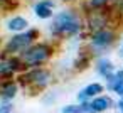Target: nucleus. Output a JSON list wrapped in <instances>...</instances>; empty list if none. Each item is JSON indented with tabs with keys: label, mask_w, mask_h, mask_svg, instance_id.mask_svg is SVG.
<instances>
[{
	"label": "nucleus",
	"mask_w": 123,
	"mask_h": 113,
	"mask_svg": "<svg viewBox=\"0 0 123 113\" xmlns=\"http://www.w3.org/2000/svg\"><path fill=\"white\" fill-rule=\"evenodd\" d=\"M103 84L101 83H91V84H88L84 89H81L79 91V94H78V98L81 100V101H86V100H91V98H96V96H99L101 93H103Z\"/></svg>",
	"instance_id": "5"
},
{
	"label": "nucleus",
	"mask_w": 123,
	"mask_h": 113,
	"mask_svg": "<svg viewBox=\"0 0 123 113\" xmlns=\"http://www.w3.org/2000/svg\"><path fill=\"white\" fill-rule=\"evenodd\" d=\"M121 56H123V39H121Z\"/></svg>",
	"instance_id": "18"
},
{
	"label": "nucleus",
	"mask_w": 123,
	"mask_h": 113,
	"mask_svg": "<svg viewBox=\"0 0 123 113\" xmlns=\"http://www.w3.org/2000/svg\"><path fill=\"white\" fill-rule=\"evenodd\" d=\"M29 78H32L36 83H46L47 79H49V73L47 71H34L32 74H29Z\"/></svg>",
	"instance_id": "10"
},
{
	"label": "nucleus",
	"mask_w": 123,
	"mask_h": 113,
	"mask_svg": "<svg viewBox=\"0 0 123 113\" xmlns=\"http://www.w3.org/2000/svg\"><path fill=\"white\" fill-rule=\"evenodd\" d=\"M25 25H27V20L22 19V17H15V19H12L9 22V29L10 31H22V29H25Z\"/></svg>",
	"instance_id": "9"
},
{
	"label": "nucleus",
	"mask_w": 123,
	"mask_h": 113,
	"mask_svg": "<svg viewBox=\"0 0 123 113\" xmlns=\"http://www.w3.org/2000/svg\"><path fill=\"white\" fill-rule=\"evenodd\" d=\"M15 91H17L15 84H9V86H5V89H4V96H5V98H10V96L15 94Z\"/></svg>",
	"instance_id": "14"
},
{
	"label": "nucleus",
	"mask_w": 123,
	"mask_h": 113,
	"mask_svg": "<svg viewBox=\"0 0 123 113\" xmlns=\"http://www.w3.org/2000/svg\"><path fill=\"white\" fill-rule=\"evenodd\" d=\"M54 29L62 34H76L81 29V20L73 10H64L56 17Z\"/></svg>",
	"instance_id": "1"
},
{
	"label": "nucleus",
	"mask_w": 123,
	"mask_h": 113,
	"mask_svg": "<svg viewBox=\"0 0 123 113\" xmlns=\"http://www.w3.org/2000/svg\"><path fill=\"white\" fill-rule=\"evenodd\" d=\"M86 108V113H101L113 106V101L110 96H96L91 100V103H83Z\"/></svg>",
	"instance_id": "4"
},
{
	"label": "nucleus",
	"mask_w": 123,
	"mask_h": 113,
	"mask_svg": "<svg viewBox=\"0 0 123 113\" xmlns=\"http://www.w3.org/2000/svg\"><path fill=\"white\" fill-rule=\"evenodd\" d=\"M15 63H4V64H0V74H5V73H10L12 69H15Z\"/></svg>",
	"instance_id": "12"
},
{
	"label": "nucleus",
	"mask_w": 123,
	"mask_h": 113,
	"mask_svg": "<svg viewBox=\"0 0 123 113\" xmlns=\"http://www.w3.org/2000/svg\"><path fill=\"white\" fill-rule=\"evenodd\" d=\"M113 91H115V93H116V94H118L120 98H123V78H121V79H120V81H118V83L115 84Z\"/></svg>",
	"instance_id": "15"
},
{
	"label": "nucleus",
	"mask_w": 123,
	"mask_h": 113,
	"mask_svg": "<svg viewBox=\"0 0 123 113\" xmlns=\"http://www.w3.org/2000/svg\"><path fill=\"white\" fill-rule=\"evenodd\" d=\"M118 110H120V113H123V98L118 101Z\"/></svg>",
	"instance_id": "17"
},
{
	"label": "nucleus",
	"mask_w": 123,
	"mask_h": 113,
	"mask_svg": "<svg viewBox=\"0 0 123 113\" xmlns=\"http://www.w3.org/2000/svg\"><path fill=\"white\" fill-rule=\"evenodd\" d=\"M110 2H111V0H89V5H91L93 9H103V7H106Z\"/></svg>",
	"instance_id": "13"
},
{
	"label": "nucleus",
	"mask_w": 123,
	"mask_h": 113,
	"mask_svg": "<svg viewBox=\"0 0 123 113\" xmlns=\"http://www.w3.org/2000/svg\"><path fill=\"white\" fill-rule=\"evenodd\" d=\"M49 56V47L47 46H34L32 49L24 52V61L27 64H39Z\"/></svg>",
	"instance_id": "3"
},
{
	"label": "nucleus",
	"mask_w": 123,
	"mask_h": 113,
	"mask_svg": "<svg viewBox=\"0 0 123 113\" xmlns=\"http://www.w3.org/2000/svg\"><path fill=\"white\" fill-rule=\"evenodd\" d=\"M96 69H98V73H99L103 78H110V76L116 71L115 66H113V63H111L108 57H99L98 63H96Z\"/></svg>",
	"instance_id": "7"
},
{
	"label": "nucleus",
	"mask_w": 123,
	"mask_h": 113,
	"mask_svg": "<svg viewBox=\"0 0 123 113\" xmlns=\"http://www.w3.org/2000/svg\"><path fill=\"white\" fill-rule=\"evenodd\" d=\"M32 37H36V32H34V31L29 32V34H24V36H17V37H14V39L9 42L7 49H9V51H20V49H24L27 44H31Z\"/></svg>",
	"instance_id": "6"
},
{
	"label": "nucleus",
	"mask_w": 123,
	"mask_h": 113,
	"mask_svg": "<svg viewBox=\"0 0 123 113\" xmlns=\"http://www.w3.org/2000/svg\"><path fill=\"white\" fill-rule=\"evenodd\" d=\"M12 111V105H4L0 106V113H10Z\"/></svg>",
	"instance_id": "16"
},
{
	"label": "nucleus",
	"mask_w": 123,
	"mask_h": 113,
	"mask_svg": "<svg viewBox=\"0 0 123 113\" xmlns=\"http://www.w3.org/2000/svg\"><path fill=\"white\" fill-rule=\"evenodd\" d=\"M62 113H86V108L84 105H71L62 108Z\"/></svg>",
	"instance_id": "11"
},
{
	"label": "nucleus",
	"mask_w": 123,
	"mask_h": 113,
	"mask_svg": "<svg viewBox=\"0 0 123 113\" xmlns=\"http://www.w3.org/2000/svg\"><path fill=\"white\" fill-rule=\"evenodd\" d=\"M115 41H116V34H115V31L110 29V27H103V29H99V31H94V34H93V37H91L93 46H94L96 49H99V51L111 47V46L115 44Z\"/></svg>",
	"instance_id": "2"
},
{
	"label": "nucleus",
	"mask_w": 123,
	"mask_h": 113,
	"mask_svg": "<svg viewBox=\"0 0 123 113\" xmlns=\"http://www.w3.org/2000/svg\"><path fill=\"white\" fill-rule=\"evenodd\" d=\"M51 12H52V4L51 2H41V4L36 5V14L42 19H47L51 15Z\"/></svg>",
	"instance_id": "8"
}]
</instances>
